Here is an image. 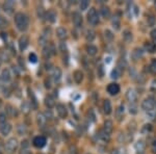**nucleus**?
Instances as JSON below:
<instances>
[{
	"label": "nucleus",
	"mask_w": 156,
	"mask_h": 154,
	"mask_svg": "<svg viewBox=\"0 0 156 154\" xmlns=\"http://www.w3.org/2000/svg\"><path fill=\"white\" fill-rule=\"evenodd\" d=\"M14 20H15L16 27L19 31H25L29 26V19H28L27 15H25L24 13H17L15 15Z\"/></svg>",
	"instance_id": "1"
},
{
	"label": "nucleus",
	"mask_w": 156,
	"mask_h": 154,
	"mask_svg": "<svg viewBox=\"0 0 156 154\" xmlns=\"http://www.w3.org/2000/svg\"><path fill=\"white\" fill-rule=\"evenodd\" d=\"M18 149V141L15 137H11L5 144V151L8 154H14Z\"/></svg>",
	"instance_id": "2"
},
{
	"label": "nucleus",
	"mask_w": 156,
	"mask_h": 154,
	"mask_svg": "<svg viewBox=\"0 0 156 154\" xmlns=\"http://www.w3.org/2000/svg\"><path fill=\"white\" fill-rule=\"evenodd\" d=\"M87 21L91 25L95 26L99 23V17H98V14H97L96 8H89V13H87Z\"/></svg>",
	"instance_id": "3"
},
{
	"label": "nucleus",
	"mask_w": 156,
	"mask_h": 154,
	"mask_svg": "<svg viewBox=\"0 0 156 154\" xmlns=\"http://www.w3.org/2000/svg\"><path fill=\"white\" fill-rule=\"evenodd\" d=\"M154 106H155V101L153 98H146L145 100L143 101V103H141V108L144 109L145 111H151L154 109Z\"/></svg>",
	"instance_id": "4"
},
{
	"label": "nucleus",
	"mask_w": 156,
	"mask_h": 154,
	"mask_svg": "<svg viewBox=\"0 0 156 154\" xmlns=\"http://www.w3.org/2000/svg\"><path fill=\"white\" fill-rule=\"evenodd\" d=\"M72 20L73 23H74L75 27L77 28H80L82 26V23H83V19H82V16L79 11H74L72 15Z\"/></svg>",
	"instance_id": "5"
},
{
	"label": "nucleus",
	"mask_w": 156,
	"mask_h": 154,
	"mask_svg": "<svg viewBox=\"0 0 156 154\" xmlns=\"http://www.w3.org/2000/svg\"><path fill=\"white\" fill-rule=\"evenodd\" d=\"M55 54V49L53 45H47L43 48V56L46 59H49L51 55Z\"/></svg>",
	"instance_id": "6"
},
{
	"label": "nucleus",
	"mask_w": 156,
	"mask_h": 154,
	"mask_svg": "<svg viewBox=\"0 0 156 154\" xmlns=\"http://www.w3.org/2000/svg\"><path fill=\"white\" fill-rule=\"evenodd\" d=\"M126 99L128 100L130 103H135L138 99V94H136L134 88H128L126 92Z\"/></svg>",
	"instance_id": "7"
},
{
	"label": "nucleus",
	"mask_w": 156,
	"mask_h": 154,
	"mask_svg": "<svg viewBox=\"0 0 156 154\" xmlns=\"http://www.w3.org/2000/svg\"><path fill=\"white\" fill-rule=\"evenodd\" d=\"M32 144H34V146L37 147V148H43L45 145H46V137L43 136V135L35 136L34 141H32Z\"/></svg>",
	"instance_id": "8"
},
{
	"label": "nucleus",
	"mask_w": 156,
	"mask_h": 154,
	"mask_svg": "<svg viewBox=\"0 0 156 154\" xmlns=\"http://www.w3.org/2000/svg\"><path fill=\"white\" fill-rule=\"evenodd\" d=\"M19 49H20L21 51L25 50L26 48H27L28 44H29V38H28L26 34H23V36L20 37V39H19Z\"/></svg>",
	"instance_id": "9"
},
{
	"label": "nucleus",
	"mask_w": 156,
	"mask_h": 154,
	"mask_svg": "<svg viewBox=\"0 0 156 154\" xmlns=\"http://www.w3.org/2000/svg\"><path fill=\"white\" fill-rule=\"evenodd\" d=\"M56 111H57V115L60 118H61V119L67 118L68 111L63 104H57V105H56Z\"/></svg>",
	"instance_id": "10"
},
{
	"label": "nucleus",
	"mask_w": 156,
	"mask_h": 154,
	"mask_svg": "<svg viewBox=\"0 0 156 154\" xmlns=\"http://www.w3.org/2000/svg\"><path fill=\"white\" fill-rule=\"evenodd\" d=\"M14 8H15V1H13V0H8L3 3V10L5 13L13 14Z\"/></svg>",
	"instance_id": "11"
},
{
	"label": "nucleus",
	"mask_w": 156,
	"mask_h": 154,
	"mask_svg": "<svg viewBox=\"0 0 156 154\" xmlns=\"http://www.w3.org/2000/svg\"><path fill=\"white\" fill-rule=\"evenodd\" d=\"M37 126L40 128H44L46 126V123H47V118L45 117L44 114L40 113L37 115Z\"/></svg>",
	"instance_id": "12"
},
{
	"label": "nucleus",
	"mask_w": 156,
	"mask_h": 154,
	"mask_svg": "<svg viewBox=\"0 0 156 154\" xmlns=\"http://www.w3.org/2000/svg\"><path fill=\"white\" fill-rule=\"evenodd\" d=\"M61 75H63V73H61V70L60 69V68L58 67L54 68L53 71H52V75H51L54 82H58L61 78Z\"/></svg>",
	"instance_id": "13"
},
{
	"label": "nucleus",
	"mask_w": 156,
	"mask_h": 154,
	"mask_svg": "<svg viewBox=\"0 0 156 154\" xmlns=\"http://www.w3.org/2000/svg\"><path fill=\"white\" fill-rule=\"evenodd\" d=\"M107 92L109 93L110 95L115 96V95H117L118 93L120 92V85H118V83H110L107 87Z\"/></svg>",
	"instance_id": "14"
},
{
	"label": "nucleus",
	"mask_w": 156,
	"mask_h": 154,
	"mask_svg": "<svg viewBox=\"0 0 156 154\" xmlns=\"http://www.w3.org/2000/svg\"><path fill=\"white\" fill-rule=\"evenodd\" d=\"M103 109H104V113H105V115H110V114H112V102H110V100H108V99L104 100V102H103Z\"/></svg>",
	"instance_id": "15"
},
{
	"label": "nucleus",
	"mask_w": 156,
	"mask_h": 154,
	"mask_svg": "<svg viewBox=\"0 0 156 154\" xmlns=\"http://www.w3.org/2000/svg\"><path fill=\"white\" fill-rule=\"evenodd\" d=\"M27 91H28V96L30 98V106H31V108L37 109V98H35L34 94L32 93V91H30V88H28Z\"/></svg>",
	"instance_id": "16"
},
{
	"label": "nucleus",
	"mask_w": 156,
	"mask_h": 154,
	"mask_svg": "<svg viewBox=\"0 0 156 154\" xmlns=\"http://www.w3.org/2000/svg\"><path fill=\"white\" fill-rule=\"evenodd\" d=\"M145 147H146L145 142H144L143 140H138V141L135 143V146H134V148H135L136 152L139 153V154H141V153H144V151H145Z\"/></svg>",
	"instance_id": "17"
},
{
	"label": "nucleus",
	"mask_w": 156,
	"mask_h": 154,
	"mask_svg": "<svg viewBox=\"0 0 156 154\" xmlns=\"http://www.w3.org/2000/svg\"><path fill=\"white\" fill-rule=\"evenodd\" d=\"M11 71H9L8 68H5V69L2 70V72H1V79L3 80V82H8V81L11 80Z\"/></svg>",
	"instance_id": "18"
},
{
	"label": "nucleus",
	"mask_w": 156,
	"mask_h": 154,
	"mask_svg": "<svg viewBox=\"0 0 156 154\" xmlns=\"http://www.w3.org/2000/svg\"><path fill=\"white\" fill-rule=\"evenodd\" d=\"M122 73H123V69L120 66H118V67H115V69L112 71V74H110V76H112V79H118V78H120L122 75Z\"/></svg>",
	"instance_id": "19"
},
{
	"label": "nucleus",
	"mask_w": 156,
	"mask_h": 154,
	"mask_svg": "<svg viewBox=\"0 0 156 154\" xmlns=\"http://www.w3.org/2000/svg\"><path fill=\"white\" fill-rule=\"evenodd\" d=\"M11 131V125L9 123H5V124L0 126V132H1L2 135H8L9 132Z\"/></svg>",
	"instance_id": "20"
},
{
	"label": "nucleus",
	"mask_w": 156,
	"mask_h": 154,
	"mask_svg": "<svg viewBox=\"0 0 156 154\" xmlns=\"http://www.w3.org/2000/svg\"><path fill=\"white\" fill-rule=\"evenodd\" d=\"M73 78H74L75 82L76 83H81L82 80H83V73H82L80 70H76V71L74 72V74H73Z\"/></svg>",
	"instance_id": "21"
},
{
	"label": "nucleus",
	"mask_w": 156,
	"mask_h": 154,
	"mask_svg": "<svg viewBox=\"0 0 156 154\" xmlns=\"http://www.w3.org/2000/svg\"><path fill=\"white\" fill-rule=\"evenodd\" d=\"M56 36L60 40H66L67 39V29L63 28V27H58L56 29Z\"/></svg>",
	"instance_id": "22"
},
{
	"label": "nucleus",
	"mask_w": 156,
	"mask_h": 154,
	"mask_svg": "<svg viewBox=\"0 0 156 154\" xmlns=\"http://www.w3.org/2000/svg\"><path fill=\"white\" fill-rule=\"evenodd\" d=\"M112 129H113V127H112V122L110 120H106L105 122H104V126H103V130L106 132L107 134H112Z\"/></svg>",
	"instance_id": "23"
},
{
	"label": "nucleus",
	"mask_w": 156,
	"mask_h": 154,
	"mask_svg": "<svg viewBox=\"0 0 156 154\" xmlns=\"http://www.w3.org/2000/svg\"><path fill=\"white\" fill-rule=\"evenodd\" d=\"M143 54H144L143 49H141V48H135L133 51H132L131 56H132V58H133L134 60H138V59H139V58H141V56H143Z\"/></svg>",
	"instance_id": "24"
},
{
	"label": "nucleus",
	"mask_w": 156,
	"mask_h": 154,
	"mask_svg": "<svg viewBox=\"0 0 156 154\" xmlns=\"http://www.w3.org/2000/svg\"><path fill=\"white\" fill-rule=\"evenodd\" d=\"M56 17H57V15H56V13L53 10H50V11H48L46 13V19L48 20L50 23H54V22H55V21H56Z\"/></svg>",
	"instance_id": "25"
},
{
	"label": "nucleus",
	"mask_w": 156,
	"mask_h": 154,
	"mask_svg": "<svg viewBox=\"0 0 156 154\" xmlns=\"http://www.w3.org/2000/svg\"><path fill=\"white\" fill-rule=\"evenodd\" d=\"M112 27L115 30L120 29V26H121V20H120V17L118 15L113 16V18L112 19Z\"/></svg>",
	"instance_id": "26"
},
{
	"label": "nucleus",
	"mask_w": 156,
	"mask_h": 154,
	"mask_svg": "<svg viewBox=\"0 0 156 154\" xmlns=\"http://www.w3.org/2000/svg\"><path fill=\"white\" fill-rule=\"evenodd\" d=\"M96 38V32L94 31L93 29H87L86 30V39L87 42H89V43H92V42L95 40Z\"/></svg>",
	"instance_id": "27"
},
{
	"label": "nucleus",
	"mask_w": 156,
	"mask_h": 154,
	"mask_svg": "<svg viewBox=\"0 0 156 154\" xmlns=\"http://www.w3.org/2000/svg\"><path fill=\"white\" fill-rule=\"evenodd\" d=\"M101 15H102V17L104 18V19H109V17H110V10H109V8L108 6H106V5H103L102 8H101Z\"/></svg>",
	"instance_id": "28"
},
{
	"label": "nucleus",
	"mask_w": 156,
	"mask_h": 154,
	"mask_svg": "<svg viewBox=\"0 0 156 154\" xmlns=\"http://www.w3.org/2000/svg\"><path fill=\"white\" fill-rule=\"evenodd\" d=\"M86 52L89 55H91V56H94V55L97 54V52H98V48L96 47V46L94 45H89L86 47Z\"/></svg>",
	"instance_id": "29"
},
{
	"label": "nucleus",
	"mask_w": 156,
	"mask_h": 154,
	"mask_svg": "<svg viewBox=\"0 0 156 154\" xmlns=\"http://www.w3.org/2000/svg\"><path fill=\"white\" fill-rule=\"evenodd\" d=\"M45 105L48 107L49 109L52 108V107H54L55 105V102H54V99L52 98L51 96H47L45 98Z\"/></svg>",
	"instance_id": "30"
},
{
	"label": "nucleus",
	"mask_w": 156,
	"mask_h": 154,
	"mask_svg": "<svg viewBox=\"0 0 156 154\" xmlns=\"http://www.w3.org/2000/svg\"><path fill=\"white\" fill-rule=\"evenodd\" d=\"M123 39L126 43H130L132 41V32L130 30H125L123 32Z\"/></svg>",
	"instance_id": "31"
},
{
	"label": "nucleus",
	"mask_w": 156,
	"mask_h": 154,
	"mask_svg": "<svg viewBox=\"0 0 156 154\" xmlns=\"http://www.w3.org/2000/svg\"><path fill=\"white\" fill-rule=\"evenodd\" d=\"M104 38H105V40L107 42H112L113 41V34L109 29H105L104 30Z\"/></svg>",
	"instance_id": "32"
},
{
	"label": "nucleus",
	"mask_w": 156,
	"mask_h": 154,
	"mask_svg": "<svg viewBox=\"0 0 156 154\" xmlns=\"http://www.w3.org/2000/svg\"><path fill=\"white\" fill-rule=\"evenodd\" d=\"M21 108H22V111L25 114V115H27L28 113L30 111V108H31V106H30V103H28V102H23L22 105H21Z\"/></svg>",
	"instance_id": "33"
},
{
	"label": "nucleus",
	"mask_w": 156,
	"mask_h": 154,
	"mask_svg": "<svg viewBox=\"0 0 156 154\" xmlns=\"http://www.w3.org/2000/svg\"><path fill=\"white\" fill-rule=\"evenodd\" d=\"M149 71L152 74L156 75V58H153V59L151 60V64L150 66H149Z\"/></svg>",
	"instance_id": "34"
},
{
	"label": "nucleus",
	"mask_w": 156,
	"mask_h": 154,
	"mask_svg": "<svg viewBox=\"0 0 156 154\" xmlns=\"http://www.w3.org/2000/svg\"><path fill=\"white\" fill-rule=\"evenodd\" d=\"M8 26V21L4 17L0 16V29H4Z\"/></svg>",
	"instance_id": "35"
},
{
	"label": "nucleus",
	"mask_w": 156,
	"mask_h": 154,
	"mask_svg": "<svg viewBox=\"0 0 156 154\" xmlns=\"http://www.w3.org/2000/svg\"><path fill=\"white\" fill-rule=\"evenodd\" d=\"M99 137H100V139L102 140V141H104V142H108V141H109L110 135L107 134V133H106V132L102 129V130L100 131V133H99Z\"/></svg>",
	"instance_id": "36"
},
{
	"label": "nucleus",
	"mask_w": 156,
	"mask_h": 154,
	"mask_svg": "<svg viewBox=\"0 0 156 154\" xmlns=\"http://www.w3.org/2000/svg\"><path fill=\"white\" fill-rule=\"evenodd\" d=\"M146 49H147L149 52L153 53L156 51V45L154 43H147L146 44Z\"/></svg>",
	"instance_id": "37"
},
{
	"label": "nucleus",
	"mask_w": 156,
	"mask_h": 154,
	"mask_svg": "<svg viewBox=\"0 0 156 154\" xmlns=\"http://www.w3.org/2000/svg\"><path fill=\"white\" fill-rule=\"evenodd\" d=\"M37 17H39L40 19L43 20L44 18H46V13H45V11H44L43 8H37Z\"/></svg>",
	"instance_id": "38"
},
{
	"label": "nucleus",
	"mask_w": 156,
	"mask_h": 154,
	"mask_svg": "<svg viewBox=\"0 0 156 154\" xmlns=\"http://www.w3.org/2000/svg\"><path fill=\"white\" fill-rule=\"evenodd\" d=\"M89 1L87 0H82V1H80V3H79V8H80V10L81 11H86L87 10V8H89Z\"/></svg>",
	"instance_id": "39"
},
{
	"label": "nucleus",
	"mask_w": 156,
	"mask_h": 154,
	"mask_svg": "<svg viewBox=\"0 0 156 154\" xmlns=\"http://www.w3.org/2000/svg\"><path fill=\"white\" fill-rule=\"evenodd\" d=\"M129 111L132 115H135V114L138 113V105H136L135 103H131L129 106Z\"/></svg>",
	"instance_id": "40"
},
{
	"label": "nucleus",
	"mask_w": 156,
	"mask_h": 154,
	"mask_svg": "<svg viewBox=\"0 0 156 154\" xmlns=\"http://www.w3.org/2000/svg\"><path fill=\"white\" fill-rule=\"evenodd\" d=\"M124 115V105H120L117 109V116L119 118V120H121V117Z\"/></svg>",
	"instance_id": "41"
},
{
	"label": "nucleus",
	"mask_w": 156,
	"mask_h": 154,
	"mask_svg": "<svg viewBox=\"0 0 156 154\" xmlns=\"http://www.w3.org/2000/svg\"><path fill=\"white\" fill-rule=\"evenodd\" d=\"M147 21H148V25H149V26H154V24H155V18H154V16H152V15L149 16Z\"/></svg>",
	"instance_id": "42"
},
{
	"label": "nucleus",
	"mask_w": 156,
	"mask_h": 154,
	"mask_svg": "<svg viewBox=\"0 0 156 154\" xmlns=\"http://www.w3.org/2000/svg\"><path fill=\"white\" fill-rule=\"evenodd\" d=\"M6 123V116L4 113H0V126Z\"/></svg>",
	"instance_id": "43"
},
{
	"label": "nucleus",
	"mask_w": 156,
	"mask_h": 154,
	"mask_svg": "<svg viewBox=\"0 0 156 154\" xmlns=\"http://www.w3.org/2000/svg\"><path fill=\"white\" fill-rule=\"evenodd\" d=\"M25 131H26V128H25L24 125L20 124V125L18 126V132H19V134L23 135V134L25 133Z\"/></svg>",
	"instance_id": "44"
},
{
	"label": "nucleus",
	"mask_w": 156,
	"mask_h": 154,
	"mask_svg": "<svg viewBox=\"0 0 156 154\" xmlns=\"http://www.w3.org/2000/svg\"><path fill=\"white\" fill-rule=\"evenodd\" d=\"M148 117L151 119V120H156V111L154 109L151 111H148Z\"/></svg>",
	"instance_id": "45"
},
{
	"label": "nucleus",
	"mask_w": 156,
	"mask_h": 154,
	"mask_svg": "<svg viewBox=\"0 0 156 154\" xmlns=\"http://www.w3.org/2000/svg\"><path fill=\"white\" fill-rule=\"evenodd\" d=\"M29 60H30V63H37V56L34 54V53H30L29 54Z\"/></svg>",
	"instance_id": "46"
},
{
	"label": "nucleus",
	"mask_w": 156,
	"mask_h": 154,
	"mask_svg": "<svg viewBox=\"0 0 156 154\" xmlns=\"http://www.w3.org/2000/svg\"><path fill=\"white\" fill-rule=\"evenodd\" d=\"M28 147H29V142L27 140L22 141V143H21V149H28Z\"/></svg>",
	"instance_id": "47"
},
{
	"label": "nucleus",
	"mask_w": 156,
	"mask_h": 154,
	"mask_svg": "<svg viewBox=\"0 0 156 154\" xmlns=\"http://www.w3.org/2000/svg\"><path fill=\"white\" fill-rule=\"evenodd\" d=\"M69 154H78V150L75 146H70L69 148Z\"/></svg>",
	"instance_id": "48"
},
{
	"label": "nucleus",
	"mask_w": 156,
	"mask_h": 154,
	"mask_svg": "<svg viewBox=\"0 0 156 154\" xmlns=\"http://www.w3.org/2000/svg\"><path fill=\"white\" fill-rule=\"evenodd\" d=\"M98 76L99 77H103L104 76V68H103V66H99V68H98Z\"/></svg>",
	"instance_id": "49"
},
{
	"label": "nucleus",
	"mask_w": 156,
	"mask_h": 154,
	"mask_svg": "<svg viewBox=\"0 0 156 154\" xmlns=\"http://www.w3.org/2000/svg\"><path fill=\"white\" fill-rule=\"evenodd\" d=\"M151 128H152V127H151L150 124H146L145 126H144L143 129H141V131H143L144 133H145V132H149L151 130Z\"/></svg>",
	"instance_id": "50"
},
{
	"label": "nucleus",
	"mask_w": 156,
	"mask_h": 154,
	"mask_svg": "<svg viewBox=\"0 0 156 154\" xmlns=\"http://www.w3.org/2000/svg\"><path fill=\"white\" fill-rule=\"evenodd\" d=\"M45 88H51V80H50V78H46V79H45Z\"/></svg>",
	"instance_id": "51"
},
{
	"label": "nucleus",
	"mask_w": 156,
	"mask_h": 154,
	"mask_svg": "<svg viewBox=\"0 0 156 154\" xmlns=\"http://www.w3.org/2000/svg\"><path fill=\"white\" fill-rule=\"evenodd\" d=\"M151 38H152L153 42H154V44L156 45V29H153L151 31Z\"/></svg>",
	"instance_id": "52"
},
{
	"label": "nucleus",
	"mask_w": 156,
	"mask_h": 154,
	"mask_svg": "<svg viewBox=\"0 0 156 154\" xmlns=\"http://www.w3.org/2000/svg\"><path fill=\"white\" fill-rule=\"evenodd\" d=\"M44 115L47 119H52V117H53V116H52V113H51L50 109H47V111L44 114Z\"/></svg>",
	"instance_id": "53"
},
{
	"label": "nucleus",
	"mask_w": 156,
	"mask_h": 154,
	"mask_svg": "<svg viewBox=\"0 0 156 154\" xmlns=\"http://www.w3.org/2000/svg\"><path fill=\"white\" fill-rule=\"evenodd\" d=\"M151 149H152V152L153 153H156V140L154 142L152 143V145H151Z\"/></svg>",
	"instance_id": "54"
},
{
	"label": "nucleus",
	"mask_w": 156,
	"mask_h": 154,
	"mask_svg": "<svg viewBox=\"0 0 156 154\" xmlns=\"http://www.w3.org/2000/svg\"><path fill=\"white\" fill-rule=\"evenodd\" d=\"M19 154H31V152H30L28 149H21V151Z\"/></svg>",
	"instance_id": "55"
},
{
	"label": "nucleus",
	"mask_w": 156,
	"mask_h": 154,
	"mask_svg": "<svg viewBox=\"0 0 156 154\" xmlns=\"http://www.w3.org/2000/svg\"><path fill=\"white\" fill-rule=\"evenodd\" d=\"M60 50L63 51H67V47H66V45H65V43H60Z\"/></svg>",
	"instance_id": "56"
},
{
	"label": "nucleus",
	"mask_w": 156,
	"mask_h": 154,
	"mask_svg": "<svg viewBox=\"0 0 156 154\" xmlns=\"http://www.w3.org/2000/svg\"><path fill=\"white\" fill-rule=\"evenodd\" d=\"M112 62V57L108 56L107 58H105V63H107V64H109V63Z\"/></svg>",
	"instance_id": "57"
},
{
	"label": "nucleus",
	"mask_w": 156,
	"mask_h": 154,
	"mask_svg": "<svg viewBox=\"0 0 156 154\" xmlns=\"http://www.w3.org/2000/svg\"><path fill=\"white\" fill-rule=\"evenodd\" d=\"M110 154H119V151H118L117 149H115V150H112V152H110Z\"/></svg>",
	"instance_id": "58"
},
{
	"label": "nucleus",
	"mask_w": 156,
	"mask_h": 154,
	"mask_svg": "<svg viewBox=\"0 0 156 154\" xmlns=\"http://www.w3.org/2000/svg\"><path fill=\"white\" fill-rule=\"evenodd\" d=\"M2 62H3V59H2V58H1V56H0V66H1Z\"/></svg>",
	"instance_id": "59"
},
{
	"label": "nucleus",
	"mask_w": 156,
	"mask_h": 154,
	"mask_svg": "<svg viewBox=\"0 0 156 154\" xmlns=\"http://www.w3.org/2000/svg\"><path fill=\"white\" fill-rule=\"evenodd\" d=\"M0 154H3V152H2V149H1V147H0Z\"/></svg>",
	"instance_id": "60"
},
{
	"label": "nucleus",
	"mask_w": 156,
	"mask_h": 154,
	"mask_svg": "<svg viewBox=\"0 0 156 154\" xmlns=\"http://www.w3.org/2000/svg\"><path fill=\"white\" fill-rule=\"evenodd\" d=\"M1 104H2V101H1V99H0V106H1Z\"/></svg>",
	"instance_id": "61"
},
{
	"label": "nucleus",
	"mask_w": 156,
	"mask_h": 154,
	"mask_svg": "<svg viewBox=\"0 0 156 154\" xmlns=\"http://www.w3.org/2000/svg\"><path fill=\"white\" fill-rule=\"evenodd\" d=\"M155 105H156V103H155Z\"/></svg>",
	"instance_id": "62"
}]
</instances>
